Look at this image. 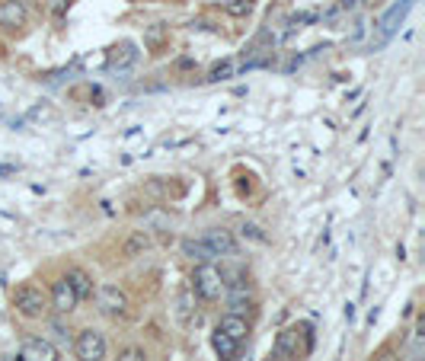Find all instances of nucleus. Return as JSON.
<instances>
[{
    "label": "nucleus",
    "mask_w": 425,
    "mask_h": 361,
    "mask_svg": "<svg viewBox=\"0 0 425 361\" xmlns=\"http://www.w3.org/2000/svg\"><path fill=\"white\" fill-rule=\"evenodd\" d=\"M224 275H221L218 269H214L211 262H199V269L192 272V291L199 297H205V301H218L221 294H224Z\"/></svg>",
    "instance_id": "1"
},
{
    "label": "nucleus",
    "mask_w": 425,
    "mask_h": 361,
    "mask_svg": "<svg viewBox=\"0 0 425 361\" xmlns=\"http://www.w3.org/2000/svg\"><path fill=\"white\" fill-rule=\"evenodd\" d=\"M13 307H16V313H23L26 320H39L48 310V297L42 294V288H35V284H20V288L13 291Z\"/></svg>",
    "instance_id": "2"
},
{
    "label": "nucleus",
    "mask_w": 425,
    "mask_h": 361,
    "mask_svg": "<svg viewBox=\"0 0 425 361\" xmlns=\"http://www.w3.org/2000/svg\"><path fill=\"white\" fill-rule=\"evenodd\" d=\"M412 10V0H399V4H393L390 10H387L384 13V20H380V35H377V42H371V48H380L384 45L387 39H390L393 33H397L399 26H403V20H406V13H409Z\"/></svg>",
    "instance_id": "3"
},
{
    "label": "nucleus",
    "mask_w": 425,
    "mask_h": 361,
    "mask_svg": "<svg viewBox=\"0 0 425 361\" xmlns=\"http://www.w3.org/2000/svg\"><path fill=\"white\" fill-rule=\"evenodd\" d=\"M74 348H77L80 361H103L106 358V339L96 329H84V333L77 335V342H74Z\"/></svg>",
    "instance_id": "4"
},
{
    "label": "nucleus",
    "mask_w": 425,
    "mask_h": 361,
    "mask_svg": "<svg viewBox=\"0 0 425 361\" xmlns=\"http://www.w3.org/2000/svg\"><path fill=\"white\" fill-rule=\"evenodd\" d=\"M96 301L106 316H122L125 310H128V297H125V291H118L116 284H103V288L96 291Z\"/></svg>",
    "instance_id": "5"
},
{
    "label": "nucleus",
    "mask_w": 425,
    "mask_h": 361,
    "mask_svg": "<svg viewBox=\"0 0 425 361\" xmlns=\"http://www.w3.org/2000/svg\"><path fill=\"white\" fill-rule=\"evenodd\" d=\"M202 243H205L214 256H233V252H237V240L231 237V231H221V227H211V231L202 237Z\"/></svg>",
    "instance_id": "6"
},
{
    "label": "nucleus",
    "mask_w": 425,
    "mask_h": 361,
    "mask_svg": "<svg viewBox=\"0 0 425 361\" xmlns=\"http://www.w3.org/2000/svg\"><path fill=\"white\" fill-rule=\"evenodd\" d=\"M52 307L58 310V313H71V310L77 307V294H74V288H71V282H67V278L55 282V288H52Z\"/></svg>",
    "instance_id": "7"
},
{
    "label": "nucleus",
    "mask_w": 425,
    "mask_h": 361,
    "mask_svg": "<svg viewBox=\"0 0 425 361\" xmlns=\"http://www.w3.org/2000/svg\"><path fill=\"white\" fill-rule=\"evenodd\" d=\"M20 361H55L52 342H45V339H29L26 345H23Z\"/></svg>",
    "instance_id": "8"
},
{
    "label": "nucleus",
    "mask_w": 425,
    "mask_h": 361,
    "mask_svg": "<svg viewBox=\"0 0 425 361\" xmlns=\"http://www.w3.org/2000/svg\"><path fill=\"white\" fill-rule=\"evenodd\" d=\"M26 23V7H23L20 0H7V4H0V26L7 29H16Z\"/></svg>",
    "instance_id": "9"
},
{
    "label": "nucleus",
    "mask_w": 425,
    "mask_h": 361,
    "mask_svg": "<svg viewBox=\"0 0 425 361\" xmlns=\"http://www.w3.org/2000/svg\"><path fill=\"white\" fill-rule=\"evenodd\" d=\"M297 335H301V329L297 326H288L278 333L275 339V355L278 358H297Z\"/></svg>",
    "instance_id": "10"
},
{
    "label": "nucleus",
    "mask_w": 425,
    "mask_h": 361,
    "mask_svg": "<svg viewBox=\"0 0 425 361\" xmlns=\"http://www.w3.org/2000/svg\"><path fill=\"white\" fill-rule=\"evenodd\" d=\"M218 329H221L224 335H231L233 342H243V339H246V333H250V326H246V320H243L240 313H227V316H221Z\"/></svg>",
    "instance_id": "11"
},
{
    "label": "nucleus",
    "mask_w": 425,
    "mask_h": 361,
    "mask_svg": "<svg viewBox=\"0 0 425 361\" xmlns=\"http://www.w3.org/2000/svg\"><path fill=\"white\" fill-rule=\"evenodd\" d=\"M148 250H150V237H148L144 231H138V233H131V237L125 240L122 256H125V259H138V256H144Z\"/></svg>",
    "instance_id": "12"
},
{
    "label": "nucleus",
    "mask_w": 425,
    "mask_h": 361,
    "mask_svg": "<svg viewBox=\"0 0 425 361\" xmlns=\"http://www.w3.org/2000/svg\"><path fill=\"white\" fill-rule=\"evenodd\" d=\"M65 278L71 282V288H74V294H77V301H84V297L93 294V282H90V275H87L84 269H71Z\"/></svg>",
    "instance_id": "13"
},
{
    "label": "nucleus",
    "mask_w": 425,
    "mask_h": 361,
    "mask_svg": "<svg viewBox=\"0 0 425 361\" xmlns=\"http://www.w3.org/2000/svg\"><path fill=\"white\" fill-rule=\"evenodd\" d=\"M211 345H214V352H218L221 358H227V361H231L233 355H237L240 342H233L231 335H224V333H221V329H214V335H211Z\"/></svg>",
    "instance_id": "14"
},
{
    "label": "nucleus",
    "mask_w": 425,
    "mask_h": 361,
    "mask_svg": "<svg viewBox=\"0 0 425 361\" xmlns=\"http://www.w3.org/2000/svg\"><path fill=\"white\" fill-rule=\"evenodd\" d=\"M182 252H186L189 259H195V262H211L214 259V252L208 250L202 240H186V243H182Z\"/></svg>",
    "instance_id": "15"
},
{
    "label": "nucleus",
    "mask_w": 425,
    "mask_h": 361,
    "mask_svg": "<svg viewBox=\"0 0 425 361\" xmlns=\"http://www.w3.org/2000/svg\"><path fill=\"white\" fill-rule=\"evenodd\" d=\"M233 74H237V65L233 61H221V65H214L211 71H208V84H218V80H231Z\"/></svg>",
    "instance_id": "16"
},
{
    "label": "nucleus",
    "mask_w": 425,
    "mask_h": 361,
    "mask_svg": "<svg viewBox=\"0 0 425 361\" xmlns=\"http://www.w3.org/2000/svg\"><path fill=\"white\" fill-rule=\"evenodd\" d=\"M128 61H135V45H131V42H125L122 48H116V55H112L109 67H116V65H128Z\"/></svg>",
    "instance_id": "17"
},
{
    "label": "nucleus",
    "mask_w": 425,
    "mask_h": 361,
    "mask_svg": "<svg viewBox=\"0 0 425 361\" xmlns=\"http://www.w3.org/2000/svg\"><path fill=\"white\" fill-rule=\"evenodd\" d=\"M250 10H253L250 0H233V4H227V13H233V16H246Z\"/></svg>",
    "instance_id": "18"
},
{
    "label": "nucleus",
    "mask_w": 425,
    "mask_h": 361,
    "mask_svg": "<svg viewBox=\"0 0 425 361\" xmlns=\"http://www.w3.org/2000/svg\"><path fill=\"white\" fill-rule=\"evenodd\" d=\"M118 361H148V355H144L141 348H125V352L118 355Z\"/></svg>",
    "instance_id": "19"
},
{
    "label": "nucleus",
    "mask_w": 425,
    "mask_h": 361,
    "mask_svg": "<svg viewBox=\"0 0 425 361\" xmlns=\"http://www.w3.org/2000/svg\"><path fill=\"white\" fill-rule=\"evenodd\" d=\"M48 7H52V13H65V10H67V0H48Z\"/></svg>",
    "instance_id": "20"
},
{
    "label": "nucleus",
    "mask_w": 425,
    "mask_h": 361,
    "mask_svg": "<svg viewBox=\"0 0 425 361\" xmlns=\"http://www.w3.org/2000/svg\"><path fill=\"white\" fill-rule=\"evenodd\" d=\"M243 233H246V237H253V240H259V243L265 240L263 233H259V227H253V224H246V227H243Z\"/></svg>",
    "instance_id": "21"
},
{
    "label": "nucleus",
    "mask_w": 425,
    "mask_h": 361,
    "mask_svg": "<svg viewBox=\"0 0 425 361\" xmlns=\"http://www.w3.org/2000/svg\"><path fill=\"white\" fill-rule=\"evenodd\" d=\"M55 361H58V358H55Z\"/></svg>",
    "instance_id": "22"
}]
</instances>
